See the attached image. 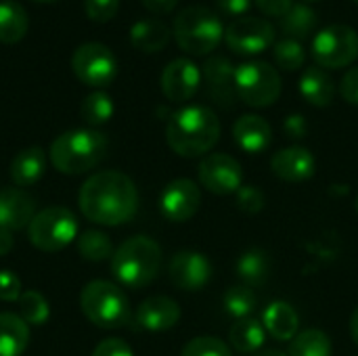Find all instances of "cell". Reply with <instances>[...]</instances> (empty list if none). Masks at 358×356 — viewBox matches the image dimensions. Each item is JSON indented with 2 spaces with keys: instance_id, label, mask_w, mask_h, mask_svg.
Here are the masks:
<instances>
[{
  "instance_id": "1",
  "label": "cell",
  "mask_w": 358,
  "mask_h": 356,
  "mask_svg": "<svg viewBox=\"0 0 358 356\" xmlns=\"http://www.w3.org/2000/svg\"><path fill=\"white\" fill-rule=\"evenodd\" d=\"M82 214L96 225L117 227L128 222L138 208V191L130 176L122 172H99L80 191Z\"/></svg>"
},
{
  "instance_id": "2",
  "label": "cell",
  "mask_w": 358,
  "mask_h": 356,
  "mask_svg": "<svg viewBox=\"0 0 358 356\" xmlns=\"http://www.w3.org/2000/svg\"><path fill=\"white\" fill-rule=\"evenodd\" d=\"M218 138L220 120L203 105H191L174 111L166 128V141L180 157H199L208 153Z\"/></svg>"
},
{
  "instance_id": "3",
  "label": "cell",
  "mask_w": 358,
  "mask_h": 356,
  "mask_svg": "<svg viewBox=\"0 0 358 356\" xmlns=\"http://www.w3.org/2000/svg\"><path fill=\"white\" fill-rule=\"evenodd\" d=\"M162 266V248L145 237H132L124 241L111 256V273L120 285L141 290L149 285Z\"/></svg>"
},
{
  "instance_id": "4",
  "label": "cell",
  "mask_w": 358,
  "mask_h": 356,
  "mask_svg": "<svg viewBox=\"0 0 358 356\" xmlns=\"http://www.w3.org/2000/svg\"><path fill=\"white\" fill-rule=\"evenodd\" d=\"M107 153V138L96 130H71L50 145V162L63 174H84Z\"/></svg>"
},
{
  "instance_id": "5",
  "label": "cell",
  "mask_w": 358,
  "mask_h": 356,
  "mask_svg": "<svg viewBox=\"0 0 358 356\" xmlns=\"http://www.w3.org/2000/svg\"><path fill=\"white\" fill-rule=\"evenodd\" d=\"M174 38L185 52L201 57L220 46L224 38V25L214 10L195 4L182 8L174 17Z\"/></svg>"
},
{
  "instance_id": "6",
  "label": "cell",
  "mask_w": 358,
  "mask_h": 356,
  "mask_svg": "<svg viewBox=\"0 0 358 356\" xmlns=\"http://www.w3.org/2000/svg\"><path fill=\"white\" fill-rule=\"evenodd\" d=\"M84 317L101 329H120L130 323V302L126 294L109 281H90L80 294Z\"/></svg>"
},
{
  "instance_id": "7",
  "label": "cell",
  "mask_w": 358,
  "mask_h": 356,
  "mask_svg": "<svg viewBox=\"0 0 358 356\" xmlns=\"http://www.w3.org/2000/svg\"><path fill=\"white\" fill-rule=\"evenodd\" d=\"M237 97L250 107H268L281 94V76L266 61H245L235 67Z\"/></svg>"
},
{
  "instance_id": "8",
  "label": "cell",
  "mask_w": 358,
  "mask_h": 356,
  "mask_svg": "<svg viewBox=\"0 0 358 356\" xmlns=\"http://www.w3.org/2000/svg\"><path fill=\"white\" fill-rule=\"evenodd\" d=\"M27 237L42 252H59L78 237V220L67 208L52 206L34 216Z\"/></svg>"
},
{
  "instance_id": "9",
  "label": "cell",
  "mask_w": 358,
  "mask_h": 356,
  "mask_svg": "<svg viewBox=\"0 0 358 356\" xmlns=\"http://www.w3.org/2000/svg\"><path fill=\"white\" fill-rule=\"evenodd\" d=\"M358 57V34L350 25H327L313 40V59L325 69H340Z\"/></svg>"
},
{
  "instance_id": "10",
  "label": "cell",
  "mask_w": 358,
  "mask_h": 356,
  "mask_svg": "<svg viewBox=\"0 0 358 356\" xmlns=\"http://www.w3.org/2000/svg\"><path fill=\"white\" fill-rule=\"evenodd\" d=\"M71 69L76 78L92 88L111 84L117 76V59L111 48L101 42L80 44L71 57Z\"/></svg>"
},
{
  "instance_id": "11",
  "label": "cell",
  "mask_w": 358,
  "mask_h": 356,
  "mask_svg": "<svg viewBox=\"0 0 358 356\" xmlns=\"http://www.w3.org/2000/svg\"><path fill=\"white\" fill-rule=\"evenodd\" d=\"M224 42L237 55H258L275 44V27L262 17H239L224 29Z\"/></svg>"
},
{
  "instance_id": "12",
  "label": "cell",
  "mask_w": 358,
  "mask_h": 356,
  "mask_svg": "<svg viewBox=\"0 0 358 356\" xmlns=\"http://www.w3.org/2000/svg\"><path fill=\"white\" fill-rule=\"evenodd\" d=\"M199 183L214 195H231L243 187L241 164L227 153H212L199 164Z\"/></svg>"
},
{
  "instance_id": "13",
  "label": "cell",
  "mask_w": 358,
  "mask_h": 356,
  "mask_svg": "<svg viewBox=\"0 0 358 356\" xmlns=\"http://www.w3.org/2000/svg\"><path fill=\"white\" fill-rule=\"evenodd\" d=\"M201 204L199 187L189 178H176L166 185L159 195V210L170 222H185L193 218Z\"/></svg>"
},
{
  "instance_id": "14",
  "label": "cell",
  "mask_w": 358,
  "mask_h": 356,
  "mask_svg": "<svg viewBox=\"0 0 358 356\" xmlns=\"http://www.w3.org/2000/svg\"><path fill=\"white\" fill-rule=\"evenodd\" d=\"M168 275H170V281L178 290L199 292L212 279V264L203 254L182 250L176 256H172V260L168 264Z\"/></svg>"
},
{
  "instance_id": "15",
  "label": "cell",
  "mask_w": 358,
  "mask_h": 356,
  "mask_svg": "<svg viewBox=\"0 0 358 356\" xmlns=\"http://www.w3.org/2000/svg\"><path fill=\"white\" fill-rule=\"evenodd\" d=\"M201 84V71L191 59H174L162 71V92L172 103L189 101Z\"/></svg>"
},
{
  "instance_id": "16",
  "label": "cell",
  "mask_w": 358,
  "mask_h": 356,
  "mask_svg": "<svg viewBox=\"0 0 358 356\" xmlns=\"http://www.w3.org/2000/svg\"><path fill=\"white\" fill-rule=\"evenodd\" d=\"M203 80L208 86L210 97L220 107H233L237 101V86H235V67L224 57H212L203 65Z\"/></svg>"
},
{
  "instance_id": "17",
  "label": "cell",
  "mask_w": 358,
  "mask_h": 356,
  "mask_svg": "<svg viewBox=\"0 0 358 356\" xmlns=\"http://www.w3.org/2000/svg\"><path fill=\"white\" fill-rule=\"evenodd\" d=\"M36 216V201L19 187H8L0 191V229L21 231L29 227Z\"/></svg>"
},
{
  "instance_id": "18",
  "label": "cell",
  "mask_w": 358,
  "mask_h": 356,
  "mask_svg": "<svg viewBox=\"0 0 358 356\" xmlns=\"http://www.w3.org/2000/svg\"><path fill=\"white\" fill-rule=\"evenodd\" d=\"M271 168L273 174L285 183H304L315 174L317 162L308 149L294 145L277 151L271 159Z\"/></svg>"
},
{
  "instance_id": "19",
  "label": "cell",
  "mask_w": 358,
  "mask_h": 356,
  "mask_svg": "<svg viewBox=\"0 0 358 356\" xmlns=\"http://www.w3.org/2000/svg\"><path fill=\"white\" fill-rule=\"evenodd\" d=\"M180 321V306L168 296L147 298L136 308V323L147 332H166Z\"/></svg>"
},
{
  "instance_id": "20",
  "label": "cell",
  "mask_w": 358,
  "mask_h": 356,
  "mask_svg": "<svg viewBox=\"0 0 358 356\" xmlns=\"http://www.w3.org/2000/svg\"><path fill=\"white\" fill-rule=\"evenodd\" d=\"M233 136L235 143L245 151V153H262L268 149L271 141H273V130L271 124L262 118V115H241L235 126H233Z\"/></svg>"
},
{
  "instance_id": "21",
  "label": "cell",
  "mask_w": 358,
  "mask_h": 356,
  "mask_svg": "<svg viewBox=\"0 0 358 356\" xmlns=\"http://www.w3.org/2000/svg\"><path fill=\"white\" fill-rule=\"evenodd\" d=\"M262 325L266 329V334H271L275 340L279 342H287L294 340L298 336V313L292 304L287 302H273L266 306L264 315H262Z\"/></svg>"
},
{
  "instance_id": "22",
  "label": "cell",
  "mask_w": 358,
  "mask_h": 356,
  "mask_svg": "<svg viewBox=\"0 0 358 356\" xmlns=\"http://www.w3.org/2000/svg\"><path fill=\"white\" fill-rule=\"evenodd\" d=\"M46 168V153L40 147L21 149L10 162V178L17 187H29L44 174Z\"/></svg>"
},
{
  "instance_id": "23",
  "label": "cell",
  "mask_w": 358,
  "mask_h": 356,
  "mask_svg": "<svg viewBox=\"0 0 358 356\" xmlns=\"http://www.w3.org/2000/svg\"><path fill=\"white\" fill-rule=\"evenodd\" d=\"M170 27L159 19H141L130 27V42L143 52H157L170 42Z\"/></svg>"
},
{
  "instance_id": "24",
  "label": "cell",
  "mask_w": 358,
  "mask_h": 356,
  "mask_svg": "<svg viewBox=\"0 0 358 356\" xmlns=\"http://www.w3.org/2000/svg\"><path fill=\"white\" fill-rule=\"evenodd\" d=\"M300 92L310 105L327 107L336 97V86L323 67H308L300 78Z\"/></svg>"
},
{
  "instance_id": "25",
  "label": "cell",
  "mask_w": 358,
  "mask_h": 356,
  "mask_svg": "<svg viewBox=\"0 0 358 356\" xmlns=\"http://www.w3.org/2000/svg\"><path fill=\"white\" fill-rule=\"evenodd\" d=\"M29 342V325L13 313H0V356H21Z\"/></svg>"
},
{
  "instance_id": "26",
  "label": "cell",
  "mask_w": 358,
  "mask_h": 356,
  "mask_svg": "<svg viewBox=\"0 0 358 356\" xmlns=\"http://www.w3.org/2000/svg\"><path fill=\"white\" fill-rule=\"evenodd\" d=\"M29 27L27 10L17 0H0V42L17 44Z\"/></svg>"
},
{
  "instance_id": "27",
  "label": "cell",
  "mask_w": 358,
  "mask_h": 356,
  "mask_svg": "<svg viewBox=\"0 0 358 356\" xmlns=\"http://www.w3.org/2000/svg\"><path fill=\"white\" fill-rule=\"evenodd\" d=\"M237 275L248 287H260L271 275V258L264 250H248L237 260Z\"/></svg>"
},
{
  "instance_id": "28",
  "label": "cell",
  "mask_w": 358,
  "mask_h": 356,
  "mask_svg": "<svg viewBox=\"0 0 358 356\" xmlns=\"http://www.w3.org/2000/svg\"><path fill=\"white\" fill-rule=\"evenodd\" d=\"M264 338H266V329H264L262 321H258L254 317L235 321V325L231 327V334H229L233 348L241 355L258 353V348L264 344Z\"/></svg>"
},
{
  "instance_id": "29",
  "label": "cell",
  "mask_w": 358,
  "mask_h": 356,
  "mask_svg": "<svg viewBox=\"0 0 358 356\" xmlns=\"http://www.w3.org/2000/svg\"><path fill=\"white\" fill-rule=\"evenodd\" d=\"M319 23V17L317 13L306 4V2H300V4H294L285 17H281V29L287 38H294V40H304L308 38L315 27Z\"/></svg>"
},
{
  "instance_id": "30",
  "label": "cell",
  "mask_w": 358,
  "mask_h": 356,
  "mask_svg": "<svg viewBox=\"0 0 358 356\" xmlns=\"http://www.w3.org/2000/svg\"><path fill=\"white\" fill-rule=\"evenodd\" d=\"M334 346L325 332L321 329H306L300 332L289 346L287 356H331Z\"/></svg>"
},
{
  "instance_id": "31",
  "label": "cell",
  "mask_w": 358,
  "mask_h": 356,
  "mask_svg": "<svg viewBox=\"0 0 358 356\" xmlns=\"http://www.w3.org/2000/svg\"><path fill=\"white\" fill-rule=\"evenodd\" d=\"M115 107H113V101L107 92L103 90H94L90 94L84 97L82 105H80V115L82 120L88 124V126H101V124H107L113 115Z\"/></svg>"
},
{
  "instance_id": "32",
  "label": "cell",
  "mask_w": 358,
  "mask_h": 356,
  "mask_svg": "<svg viewBox=\"0 0 358 356\" xmlns=\"http://www.w3.org/2000/svg\"><path fill=\"white\" fill-rule=\"evenodd\" d=\"M224 311L231 319L241 321L248 319L254 311H256V294L252 287L248 285H233L231 290H227L224 298H222Z\"/></svg>"
},
{
  "instance_id": "33",
  "label": "cell",
  "mask_w": 358,
  "mask_h": 356,
  "mask_svg": "<svg viewBox=\"0 0 358 356\" xmlns=\"http://www.w3.org/2000/svg\"><path fill=\"white\" fill-rule=\"evenodd\" d=\"M78 252L84 260L90 262H103L113 256L111 239L101 231H84L78 237Z\"/></svg>"
},
{
  "instance_id": "34",
  "label": "cell",
  "mask_w": 358,
  "mask_h": 356,
  "mask_svg": "<svg viewBox=\"0 0 358 356\" xmlns=\"http://www.w3.org/2000/svg\"><path fill=\"white\" fill-rule=\"evenodd\" d=\"M17 304H19V317L27 325H44L48 321V317H50L48 302L38 292H31V290L23 292Z\"/></svg>"
},
{
  "instance_id": "35",
  "label": "cell",
  "mask_w": 358,
  "mask_h": 356,
  "mask_svg": "<svg viewBox=\"0 0 358 356\" xmlns=\"http://www.w3.org/2000/svg\"><path fill=\"white\" fill-rule=\"evenodd\" d=\"M306 50L300 40L283 38L275 44V63L285 71H296L304 65Z\"/></svg>"
},
{
  "instance_id": "36",
  "label": "cell",
  "mask_w": 358,
  "mask_h": 356,
  "mask_svg": "<svg viewBox=\"0 0 358 356\" xmlns=\"http://www.w3.org/2000/svg\"><path fill=\"white\" fill-rule=\"evenodd\" d=\"M180 356H233L231 348L214 336H199L182 348Z\"/></svg>"
},
{
  "instance_id": "37",
  "label": "cell",
  "mask_w": 358,
  "mask_h": 356,
  "mask_svg": "<svg viewBox=\"0 0 358 356\" xmlns=\"http://www.w3.org/2000/svg\"><path fill=\"white\" fill-rule=\"evenodd\" d=\"M235 195H237V206H239V210L245 212V214H250V216L262 212V208H264V204H266L264 193H262L258 187H254V185H243Z\"/></svg>"
},
{
  "instance_id": "38",
  "label": "cell",
  "mask_w": 358,
  "mask_h": 356,
  "mask_svg": "<svg viewBox=\"0 0 358 356\" xmlns=\"http://www.w3.org/2000/svg\"><path fill=\"white\" fill-rule=\"evenodd\" d=\"M117 8H120V0H84L86 17L96 23L111 21L117 15Z\"/></svg>"
},
{
  "instance_id": "39",
  "label": "cell",
  "mask_w": 358,
  "mask_h": 356,
  "mask_svg": "<svg viewBox=\"0 0 358 356\" xmlns=\"http://www.w3.org/2000/svg\"><path fill=\"white\" fill-rule=\"evenodd\" d=\"M19 298H21V279L13 271L2 269L0 271V300L19 302Z\"/></svg>"
},
{
  "instance_id": "40",
  "label": "cell",
  "mask_w": 358,
  "mask_h": 356,
  "mask_svg": "<svg viewBox=\"0 0 358 356\" xmlns=\"http://www.w3.org/2000/svg\"><path fill=\"white\" fill-rule=\"evenodd\" d=\"M92 356H134L132 348L124 342V340H117V338H109V340H103L96 348Z\"/></svg>"
},
{
  "instance_id": "41",
  "label": "cell",
  "mask_w": 358,
  "mask_h": 356,
  "mask_svg": "<svg viewBox=\"0 0 358 356\" xmlns=\"http://www.w3.org/2000/svg\"><path fill=\"white\" fill-rule=\"evenodd\" d=\"M340 92L350 105H358V67H352L350 71H346V76L342 78V84H340Z\"/></svg>"
},
{
  "instance_id": "42",
  "label": "cell",
  "mask_w": 358,
  "mask_h": 356,
  "mask_svg": "<svg viewBox=\"0 0 358 356\" xmlns=\"http://www.w3.org/2000/svg\"><path fill=\"white\" fill-rule=\"evenodd\" d=\"M254 4L266 17H285V13L294 6V0H254Z\"/></svg>"
},
{
  "instance_id": "43",
  "label": "cell",
  "mask_w": 358,
  "mask_h": 356,
  "mask_svg": "<svg viewBox=\"0 0 358 356\" xmlns=\"http://www.w3.org/2000/svg\"><path fill=\"white\" fill-rule=\"evenodd\" d=\"M216 2L218 8L227 15H243L254 4V0H216Z\"/></svg>"
},
{
  "instance_id": "44",
  "label": "cell",
  "mask_w": 358,
  "mask_h": 356,
  "mask_svg": "<svg viewBox=\"0 0 358 356\" xmlns=\"http://www.w3.org/2000/svg\"><path fill=\"white\" fill-rule=\"evenodd\" d=\"M306 130H308V126H306V122H304L302 115H289V118L285 120V132H287L289 136H294V138H304Z\"/></svg>"
},
{
  "instance_id": "45",
  "label": "cell",
  "mask_w": 358,
  "mask_h": 356,
  "mask_svg": "<svg viewBox=\"0 0 358 356\" xmlns=\"http://www.w3.org/2000/svg\"><path fill=\"white\" fill-rule=\"evenodd\" d=\"M143 4L153 13H170L176 8L178 0H143Z\"/></svg>"
},
{
  "instance_id": "46",
  "label": "cell",
  "mask_w": 358,
  "mask_h": 356,
  "mask_svg": "<svg viewBox=\"0 0 358 356\" xmlns=\"http://www.w3.org/2000/svg\"><path fill=\"white\" fill-rule=\"evenodd\" d=\"M15 245V239H13V233L10 231H4L0 229V256H6Z\"/></svg>"
},
{
  "instance_id": "47",
  "label": "cell",
  "mask_w": 358,
  "mask_h": 356,
  "mask_svg": "<svg viewBox=\"0 0 358 356\" xmlns=\"http://www.w3.org/2000/svg\"><path fill=\"white\" fill-rule=\"evenodd\" d=\"M350 336H352V342L358 346V306L350 317Z\"/></svg>"
},
{
  "instance_id": "48",
  "label": "cell",
  "mask_w": 358,
  "mask_h": 356,
  "mask_svg": "<svg viewBox=\"0 0 358 356\" xmlns=\"http://www.w3.org/2000/svg\"><path fill=\"white\" fill-rule=\"evenodd\" d=\"M254 356H287L285 353H281V350H262V353H258V355Z\"/></svg>"
},
{
  "instance_id": "49",
  "label": "cell",
  "mask_w": 358,
  "mask_h": 356,
  "mask_svg": "<svg viewBox=\"0 0 358 356\" xmlns=\"http://www.w3.org/2000/svg\"><path fill=\"white\" fill-rule=\"evenodd\" d=\"M34 2H55V0H34Z\"/></svg>"
},
{
  "instance_id": "50",
  "label": "cell",
  "mask_w": 358,
  "mask_h": 356,
  "mask_svg": "<svg viewBox=\"0 0 358 356\" xmlns=\"http://www.w3.org/2000/svg\"><path fill=\"white\" fill-rule=\"evenodd\" d=\"M304 2H319V0H304Z\"/></svg>"
},
{
  "instance_id": "51",
  "label": "cell",
  "mask_w": 358,
  "mask_h": 356,
  "mask_svg": "<svg viewBox=\"0 0 358 356\" xmlns=\"http://www.w3.org/2000/svg\"><path fill=\"white\" fill-rule=\"evenodd\" d=\"M357 212H358V197H357Z\"/></svg>"
},
{
  "instance_id": "52",
  "label": "cell",
  "mask_w": 358,
  "mask_h": 356,
  "mask_svg": "<svg viewBox=\"0 0 358 356\" xmlns=\"http://www.w3.org/2000/svg\"><path fill=\"white\" fill-rule=\"evenodd\" d=\"M355 2H357V4H358V0H355Z\"/></svg>"
}]
</instances>
